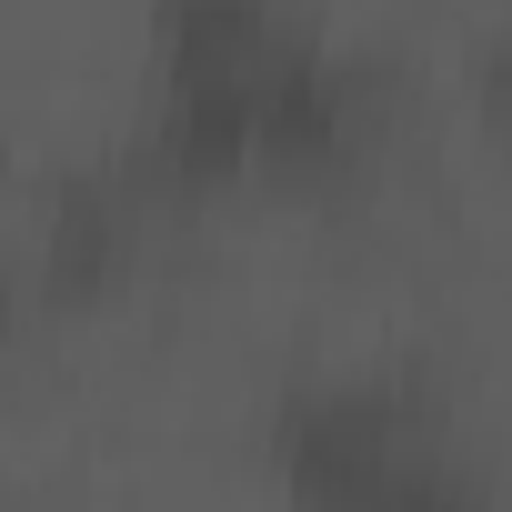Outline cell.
<instances>
[{
  "mask_svg": "<svg viewBox=\"0 0 512 512\" xmlns=\"http://www.w3.org/2000/svg\"><path fill=\"white\" fill-rule=\"evenodd\" d=\"M492 91H502V101H512V41H502V51H492Z\"/></svg>",
  "mask_w": 512,
  "mask_h": 512,
  "instance_id": "obj_1",
  "label": "cell"
}]
</instances>
